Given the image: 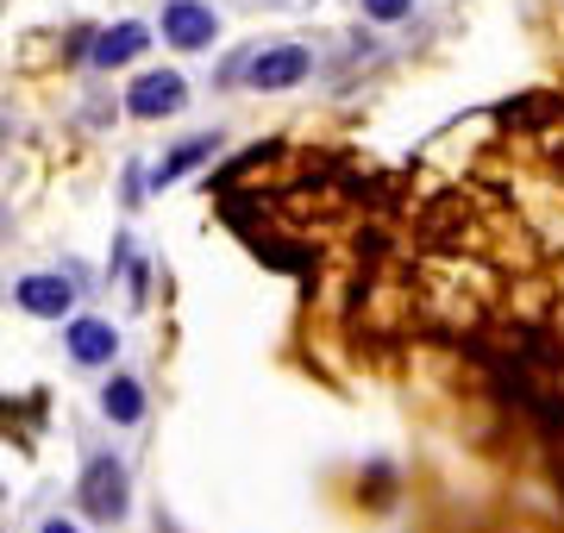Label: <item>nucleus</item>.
Masks as SVG:
<instances>
[{"label": "nucleus", "instance_id": "nucleus-1", "mask_svg": "<svg viewBox=\"0 0 564 533\" xmlns=\"http://www.w3.org/2000/svg\"><path fill=\"white\" fill-rule=\"evenodd\" d=\"M76 509L88 521H101V527H120L126 514H132V471H126V458L113 452H95L76 477Z\"/></svg>", "mask_w": 564, "mask_h": 533}, {"label": "nucleus", "instance_id": "nucleus-2", "mask_svg": "<svg viewBox=\"0 0 564 533\" xmlns=\"http://www.w3.org/2000/svg\"><path fill=\"white\" fill-rule=\"evenodd\" d=\"M307 76H314V51H307V44H258V51H245V63H239V83L258 88V95L302 88Z\"/></svg>", "mask_w": 564, "mask_h": 533}, {"label": "nucleus", "instance_id": "nucleus-3", "mask_svg": "<svg viewBox=\"0 0 564 533\" xmlns=\"http://www.w3.org/2000/svg\"><path fill=\"white\" fill-rule=\"evenodd\" d=\"M158 32L170 51H214L220 44V13L207 0H163Z\"/></svg>", "mask_w": 564, "mask_h": 533}, {"label": "nucleus", "instance_id": "nucleus-4", "mask_svg": "<svg viewBox=\"0 0 564 533\" xmlns=\"http://www.w3.org/2000/svg\"><path fill=\"white\" fill-rule=\"evenodd\" d=\"M63 351L82 370H113V358H120V327L101 320V314H69L63 320Z\"/></svg>", "mask_w": 564, "mask_h": 533}, {"label": "nucleus", "instance_id": "nucleus-5", "mask_svg": "<svg viewBox=\"0 0 564 533\" xmlns=\"http://www.w3.org/2000/svg\"><path fill=\"white\" fill-rule=\"evenodd\" d=\"M182 107H188V83H182L176 69H144V76H132V88H126V113H132V120H170Z\"/></svg>", "mask_w": 564, "mask_h": 533}, {"label": "nucleus", "instance_id": "nucleus-6", "mask_svg": "<svg viewBox=\"0 0 564 533\" xmlns=\"http://www.w3.org/2000/svg\"><path fill=\"white\" fill-rule=\"evenodd\" d=\"M13 308L32 314V320H69L76 314V289L63 283L57 270H25L13 283Z\"/></svg>", "mask_w": 564, "mask_h": 533}, {"label": "nucleus", "instance_id": "nucleus-7", "mask_svg": "<svg viewBox=\"0 0 564 533\" xmlns=\"http://www.w3.org/2000/svg\"><path fill=\"white\" fill-rule=\"evenodd\" d=\"M220 144H226V132H188V139H182V144H170V151H163L158 164L144 170V183H151V188L182 183L188 170H202L207 157H220ZM151 188H144V195H151Z\"/></svg>", "mask_w": 564, "mask_h": 533}, {"label": "nucleus", "instance_id": "nucleus-8", "mask_svg": "<svg viewBox=\"0 0 564 533\" xmlns=\"http://www.w3.org/2000/svg\"><path fill=\"white\" fill-rule=\"evenodd\" d=\"M144 51H151V25H144V20H120V25H107V32H95L82 57L95 63V69H126V63L144 57Z\"/></svg>", "mask_w": 564, "mask_h": 533}, {"label": "nucleus", "instance_id": "nucleus-9", "mask_svg": "<svg viewBox=\"0 0 564 533\" xmlns=\"http://www.w3.org/2000/svg\"><path fill=\"white\" fill-rule=\"evenodd\" d=\"M101 414L113 421V427H139L144 414H151V395H144V377H132V370H113L101 383Z\"/></svg>", "mask_w": 564, "mask_h": 533}, {"label": "nucleus", "instance_id": "nucleus-10", "mask_svg": "<svg viewBox=\"0 0 564 533\" xmlns=\"http://www.w3.org/2000/svg\"><path fill=\"white\" fill-rule=\"evenodd\" d=\"M358 13L370 25H402V20H414V0H358Z\"/></svg>", "mask_w": 564, "mask_h": 533}, {"label": "nucleus", "instance_id": "nucleus-11", "mask_svg": "<svg viewBox=\"0 0 564 533\" xmlns=\"http://www.w3.org/2000/svg\"><path fill=\"white\" fill-rule=\"evenodd\" d=\"M126 295H132V302H144V295H151V264H144V258H132V264H126Z\"/></svg>", "mask_w": 564, "mask_h": 533}, {"label": "nucleus", "instance_id": "nucleus-12", "mask_svg": "<svg viewBox=\"0 0 564 533\" xmlns=\"http://www.w3.org/2000/svg\"><path fill=\"white\" fill-rule=\"evenodd\" d=\"M132 232H113V251H107V276H126V264H132V246H126Z\"/></svg>", "mask_w": 564, "mask_h": 533}, {"label": "nucleus", "instance_id": "nucleus-13", "mask_svg": "<svg viewBox=\"0 0 564 533\" xmlns=\"http://www.w3.org/2000/svg\"><path fill=\"white\" fill-rule=\"evenodd\" d=\"M120 195H126V207H139V202H144V164L126 170V188H120Z\"/></svg>", "mask_w": 564, "mask_h": 533}, {"label": "nucleus", "instance_id": "nucleus-14", "mask_svg": "<svg viewBox=\"0 0 564 533\" xmlns=\"http://www.w3.org/2000/svg\"><path fill=\"white\" fill-rule=\"evenodd\" d=\"M39 533H82V521H69V514H51Z\"/></svg>", "mask_w": 564, "mask_h": 533}, {"label": "nucleus", "instance_id": "nucleus-15", "mask_svg": "<svg viewBox=\"0 0 564 533\" xmlns=\"http://www.w3.org/2000/svg\"><path fill=\"white\" fill-rule=\"evenodd\" d=\"M558 490H564V452H558Z\"/></svg>", "mask_w": 564, "mask_h": 533}]
</instances>
